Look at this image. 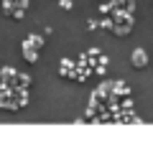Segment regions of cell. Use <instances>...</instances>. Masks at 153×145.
Returning <instances> with one entry per match:
<instances>
[{"label": "cell", "instance_id": "obj_1", "mask_svg": "<svg viewBox=\"0 0 153 145\" xmlns=\"http://www.w3.org/2000/svg\"><path fill=\"white\" fill-rule=\"evenodd\" d=\"M133 61H135V66H143V64H146V54H143V51H135V56H133Z\"/></svg>", "mask_w": 153, "mask_h": 145}]
</instances>
